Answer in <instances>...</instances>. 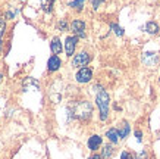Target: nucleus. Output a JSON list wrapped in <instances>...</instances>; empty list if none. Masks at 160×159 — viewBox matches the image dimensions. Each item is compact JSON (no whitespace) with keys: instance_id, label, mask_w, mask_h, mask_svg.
I'll return each instance as SVG.
<instances>
[{"instance_id":"obj_1","label":"nucleus","mask_w":160,"mask_h":159,"mask_svg":"<svg viewBox=\"0 0 160 159\" xmlns=\"http://www.w3.org/2000/svg\"><path fill=\"white\" fill-rule=\"evenodd\" d=\"M96 102H97V106H98V109H100V119L106 121L107 115H109V103H110V99H109L107 92L100 88L97 96H96Z\"/></svg>"},{"instance_id":"obj_2","label":"nucleus","mask_w":160,"mask_h":159,"mask_svg":"<svg viewBox=\"0 0 160 159\" xmlns=\"http://www.w3.org/2000/svg\"><path fill=\"white\" fill-rule=\"evenodd\" d=\"M73 115L77 116V118H79V119H88L90 116H91L92 114V106L90 102H78V103H75V106H73Z\"/></svg>"},{"instance_id":"obj_3","label":"nucleus","mask_w":160,"mask_h":159,"mask_svg":"<svg viewBox=\"0 0 160 159\" xmlns=\"http://www.w3.org/2000/svg\"><path fill=\"white\" fill-rule=\"evenodd\" d=\"M90 59L91 58H90V55H88L87 52H81V53H78L77 56L73 58L72 65L73 66H77V68H84L88 62H90Z\"/></svg>"},{"instance_id":"obj_4","label":"nucleus","mask_w":160,"mask_h":159,"mask_svg":"<svg viewBox=\"0 0 160 159\" xmlns=\"http://www.w3.org/2000/svg\"><path fill=\"white\" fill-rule=\"evenodd\" d=\"M71 29L73 31V34L77 35V37H79V39H84L85 37V24H84V21H79V19H75L71 24Z\"/></svg>"},{"instance_id":"obj_5","label":"nucleus","mask_w":160,"mask_h":159,"mask_svg":"<svg viewBox=\"0 0 160 159\" xmlns=\"http://www.w3.org/2000/svg\"><path fill=\"white\" fill-rule=\"evenodd\" d=\"M91 78H92V71L87 66L81 68L77 74V81L78 82H88Z\"/></svg>"},{"instance_id":"obj_6","label":"nucleus","mask_w":160,"mask_h":159,"mask_svg":"<svg viewBox=\"0 0 160 159\" xmlns=\"http://www.w3.org/2000/svg\"><path fill=\"white\" fill-rule=\"evenodd\" d=\"M78 37L73 35V37H68L66 41H65V50H66V55L68 56H72L73 52H75V46H77Z\"/></svg>"},{"instance_id":"obj_7","label":"nucleus","mask_w":160,"mask_h":159,"mask_svg":"<svg viewBox=\"0 0 160 159\" xmlns=\"http://www.w3.org/2000/svg\"><path fill=\"white\" fill-rule=\"evenodd\" d=\"M157 55L156 53H151V52H147L144 53V56H142V62L146 63L147 66H154L156 63H157Z\"/></svg>"},{"instance_id":"obj_8","label":"nucleus","mask_w":160,"mask_h":159,"mask_svg":"<svg viewBox=\"0 0 160 159\" xmlns=\"http://www.w3.org/2000/svg\"><path fill=\"white\" fill-rule=\"evenodd\" d=\"M60 65H62V62H60V59L58 58V55H53V56L49 59V62H47L49 71H56V69L60 68Z\"/></svg>"},{"instance_id":"obj_9","label":"nucleus","mask_w":160,"mask_h":159,"mask_svg":"<svg viewBox=\"0 0 160 159\" xmlns=\"http://www.w3.org/2000/svg\"><path fill=\"white\" fill-rule=\"evenodd\" d=\"M102 145V137L97 134H94L90 137V140H88V147H90V150H96L98 149V146Z\"/></svg>"},{"instance_id":"obj_10","label":"nucleus","mask_w":160,"mask_h":159,"mask_svg":"<svg viewBox=\"0 0 160 159\" xmlns=\"http://www.w3.org/2000/svg\"><path fill=\"white\" fill-rule=\"evenodd\" d=\"M129 124L126 122V121H122L121 124H119V128H118V131H119V137L121 139H126L128 137V134H129Z\"/></svg>"},{"instance_id":"obj_11","label":"nucleus","mask_w":160,"mask_h":159,"mask_svg":"<svg viewBox=\"0 0 160 159\" xmlns=\"http://www.w3.org/2000/svg\"><path fill=\"white\" fill-rule=\"evenodd\" d=\"M106 137L110 140L112 143H118L119 139H121V137H119V131H118L116 128H110V130H107Z\"/></svg>"},{"instance_id":"obj_12","label":"nucleus","mask_w":160,"mask_h":159,"mask_svg":"<svg viewBox=\"0 0 160 159\" xmlns=\"http://www.w3.org/2000/svg\"><path fill=\"white\" fill-rule=\"evenodd\" d=\"M50 49H52V52H53L54 55H59V53L62 52V43H60V40H59L58 37H54V39L52 40Z\"/></svg>"},{"instance_id":"obj_13","label":"nucleus","mask_w":160,"mask_h":159,"mask_svg":"<svg viewBox=\"0 0 160 159\" xmlns=\"http://www.w3.org/2000/svg\"><path fill=\"white\" fill-rule=\"evenodd\" d=\"M146 31L148 34H157L159 33V25L156 24V22H147Z\"/></svg>"},{"instance_id":"obj_14","label":"nucleus","mask_w":160,"mask_h":159,"mask_svg":"<svg viewBox=\"0 0 160 159\" xmlns=\"http://www.w3.org/2000/svg\"><path fill=\"white\" fill-rule=\"evenodd\" d=\"M112 155H113V147L110 145L104 146V149H103V158L104 159H110Z\"/></svg>"},{"instance_id":"obj_15","label":"nucleus","mask_w":160,"mask_h":159,"mask_svg":"<svg viewBox=\"0 0 160 159\" xmlns=\"http://www.w3.org/2000/svg\"><path fill=\"white\" fill-rule=\"evenodd\" d=\"M84 3H85V0H73V2L69 3V6H71V8H75V9H78V10H81Z\"/></svg>"},{"instance_id":"obj_16","label":"nucleus","mask_w":160,"mask_h":159,"mask_svg":"<svg viewBox=\"0 0 160 159\" xmlns=\"http://www.w3.org/2000/svg\"><path fill=\"white\" fill-rule=\"evenodd\" d=\"M53 2L54 0H41V6L44 10H52L53 8Z\"/></svg>"},{"instance_id":"obj_17","label":"nucleus","mask_w":160,"mask_h":159,"mask_svg":"<svg viewBox=\"0 0 160 159\" xmlns=\"http://www.w3.org/2000/svg\"><path fill=\"white\" fill-rule=\"evenodd\" d=\"M110 28L115 31V33L118 34V35H123V28H121L119 25H116V24H112L110 25Z\"/></svg>"},{"instance_id":"obj_18","label":"nucleus","mask_w":160,"mask_h":159,"mask_svg":"<svg viewBox=\"0 0 160 159\" xmlns=\"http://www.w3.org/2000/svg\"><path fill=\"white\" fill-rule=\"evenodd\" d=\"M104 0H91V3H92V8L94 9H97L98 6H100V3H103Z\"/></svg>"},{"instance_id":"obj_19","label":"nucleus","mask_w":160,"mask_h":159,"mask_svg":"<svg viewBox=\"0 0 160 159\" xmlns=\"http://www.w3.org/2000/svg\"><path fill=\"white\" fill-rule=\"evenodd\" d=\"M3 33H5V21L0 19V39H2Z\"/></svg>"},{"instance_id":"obj_20","label":"nucleus","mask_w":160,"mask_h":159,"mask_svg":"<svg viewBox=\"0 0 160 159\" xmlns=\"http://www.w3.org/2000/svg\"><path fill=\"white\" fill-rule=\"evenodd\" d=\"M121 159H132V156H131V153H128V152H122Z\"/></svg>"},{"instance_id":"obj_21","label":"nucleus","mask_w":160,"mask_h":159,"mask_svg":"<svg viewBox=\"0 0 160 159\" xmlns=\"http://www.w3.org/2000/svg\"><path fill=\"white\" fill-rule=\"evenodd\" d=\"M146 158H147V153H146V152H141V153L138 155V158H137V159H146Z\"/></svg>"},{"instance_id":"obj_22","label":"nucleus","mask_w":160,"mask_h":159,"mask_svg":"<svg viewBox=\"0 0 160 159\" xmlns=\"http://www.w3.org/2000/svg\"><path fill=\"white\" fill-rule=\"evenodd\" d=\"M59 28H60V29H65V28H66V22H65V21H62V22L59 24Z\"/></svg>"},{"instance_id":"obj_23","label":"nucleus","mask_w":160,"mask_h":159,"mask_svg":"<svg viewBox=\"0 0 160 159\" xmlns=\"http://www.w3.org/2000/svg\"><path fill=\"white\" fill-rule=\"evenodd\" d=\"M135 135H137V140L141 141V131H135Z\"/></svg>"},{"instance_id":"obj_24","label":"nucleus","mask_w":160,"mask_h":159,"mask_svg":"<svg viewBox=\"0 0 160 159\" xmlns=\"http://www.w3.org/2000/svg\"><path fill=\"white\" fill-rule=\"evenodd\" d=\"M88 159H102V156H98V155H92V156H90Z\"/></svg>"},{"instance_id":"obj_25","label":"nucleus","mask_w":160,"mask_h":159,"mask_svg":"<svg viewBox=\"0 0 160 159\" xmlns=\"http://www.w3.org/2000/svg\"><path fill=\"white\" fill-rule=\"evenodd\" d=\"M0 49H2V39H0Z\"/></svg>"},{"instance_id":"obj_26","label":"nucleus","mask_w":160,"mask_h":159,"mask_svg":"<svg viewBox=\"0 0 160 159\" xmlns=\"http://www.w3.org/2000/svg\"><path fill=\"white\" fill-rule=\"evenodd\" d=\"M21 2H24V0H21Z\"/></svg>"},{"instance_id":"obj_27","label":"nucleus","mask_w":160,"mask_h":159,"mask_svg":"<svg viewBox=\"0 0 160 159\" xmlns=\"http://www.w3.org/2000/svg\"><path fill=\"white\" fill-rule=\"evenodd\" d=\"M0 78H2V77H0Z\"/></svg>"}]
</instances>
